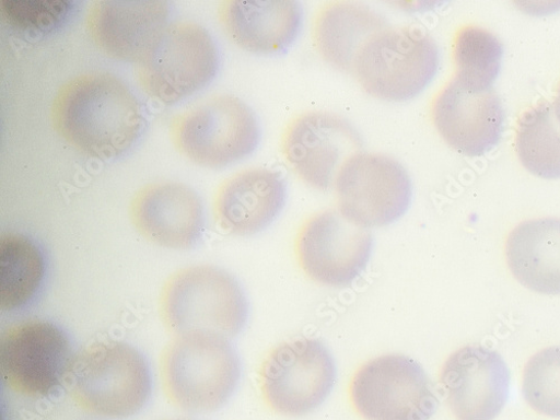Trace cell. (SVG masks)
I'll use <instances>...</instances> for the list:
<instances>
[{"label": "cell", "mask_w": 560, "mask_h": 420, "mask_svg": "<svg viewBox=\"0 0 560 420\" xmlns=\"http://www.w3.org/2000/svg\"><path fill=\"white\" fill-rule=\"evenodd\" d=\"M56 130L80 152L104 161L126 154L147 126L131 89L108 72L81 74L63 84L52 103Z\"/></svg>", "instance_id": "1"}, {"label": "cell", "mask_w": 560, "mask_h": 420, "mask_svg": "<svg viewBox=\"0 0 560 420\" xmlns=\"http://www.w3.org/2000/svg\"><path fill=\"white\" fill-rule=\"evenodd\" d=\"M166 329L175 337L194 332L236 338L246 328L249 302L235 276L201 265L172 275L160 299Z\"/></svg>", "instance_id": "2"}, {"label": "cell", "mask_w": 560, "mask_h": 420, "mask_svg": "<svg viewBox=\"0 0 560 420\" xmlns=\"http://www.w3.org/2000/svg\"><path fill=\"white\" fill-rule=\"evenodd\" d=\"M162 384L168 400L189 412L223 407L242 380V362L229 339L207 332L175 337L161 359Z\"/></svg>", "instance_id": "3"}, {"label": "cell", "mask_w": 560, "mask_h": 420, "mask_svg": "<svg viewBox=\"0 0 560 420\" xmlns=\"http://www.w3.org/2000/svg\"><path fill=\"white\" fill-rule=\"evenodd\" d=\"M66 385L79 407L109 418L136 415L152 393L147 359L119 341L93 343L74 355Z\"/></svg>", "instance_id": "4"}, {"label": "cell", "mask_w": 560, "mask_h": 420, "mask_svg": "<svg viewBox=\"0 0 560 420\" xmlns=\"http://www.w3.org/2000/svg\"><path fill=\"white\" fill-rule=\"evenodd\" d=\"M439 67L440 50L431 35L415 27L389 26L363 45L352 74L370 96L402 103L420 95Z\"/></svg>", "instance_id": "5"}, {"label": "cell", "mask_w": 560, "mask_h": 420, "mask_svg": "<svg viewBox=\"0 0 560 420\" xmlns=\"http://www.w3.org/2000/svg\"><path fill=\"white\" fill-rule=\"evenodd\" d=\"M219 66L211 33L195 22L178 21L167 25L151 52L136 65V77L148 96L171 106L207 86Z\"/></svg>", "instance_id": "6"}, {"label": "cell", "mask_w": 560, "mask_h": 420, "mask_svg": "<svg viewBox=\"0 0 560 420\" xmlns=\"http://www.w3.org/2000/svg\"><path fill=\"white\" fill-rule=\"evenodd\" d=\"M171 137L186 159L203 167L222 168L256 151L260 127L242 100L220 95L174 118Z\"/></svg>", "instance_id": "7"}, {"label": "cell", "mask_w": 560, "mask_h": 420, "mask_svg": "<svg viewBox=\"0 0 560 420\" xmlns=\"http://www.w3.org/2000/svg\"><path fill=\"white\" fill-rule=\"evenodd\" d=\"M335 357L318 339H298L276 347L260 371V389L277 413L302 417L322 406L335 389Z\"/></svg>", "instance_id": "8"}, {"label": "cell", "mask_w": 560, "mask_h": 420, "mask_svg": "<svg viewBox=\"0 0 560 420\" xmlns=\"http://www.w3.org/2000/svg\"><path fill=\"white\" fill-rule=\"evenodd\" d=\"M349 393L355 411L365 420H430L440 406L424 368L402 354L364 363Z\"/></svg>", "instance_id": "9"}, {"label": "cell", "mask_w": 560, "mask_h": 420, "mask_svg": "<svg viewBox=\"0 0 560 420\" xmlns=\"http://www.w3.org/2000/svg\"><path fill=\"white\" fill-rule=\"evenodd\" d=\"M339 211L369 229L387 226L402 218L412 199L406 168L384 154L359 153L341 168L337 180Z\"/></svg>", "instance_id": "10"}, {"label": "cell", "mask_w": 560, "mask_h": 420, "mask_svg": "<svg viewBox=\"0 0 560 420\" xmlns=\"http://www.w3.org/2000/svg\"><path fill=\"white\" fill-rule=\"evenodd\" d=\"M73 358L65 332L46 320L13 325L0 340L2 377L27 397L48 396L66 383Z\"/></svg>", "instance_id": "11"}, {"label": "cell", "mask_w": 560, "mask_h": 420, "mask_svg": "<svg viewBox=\"0 0 560 420\" xmlns=\"http://www.w3.org/2000/svg\"><path fill=\"white\" fill-rule=\"evenodd\" d=\"M369 229L326 210L313 215L302 226L296 255L304 272L315 283L334 289L351 285L365 270L372 254Z\"/></svg>", "instance_id": "12"}, {"label": "cell", "mask_w": 560, "mask_h": 420, "mask_svg": "<svg viewBox=\"0 0 560 420\" xmlns=\"http://www.w3.org/2000/svg\"><path fill=\"white\" fill-rule=\"evenodd\" d=\"M355 127L346 118L323 112L299 117L288 128L283 151L295 173L312 188L336 185L342 166L362 150Z\"/></svg>", "instance_id": "13"}, {"label": "cell", "mask_w": 560, "mask_h": 420, "mask_svg": "<svg viewBox=\"0 0 560 420\" xmlns=\"http://www.w3.org/2000/svg\"><path fill=\"white\" fill-rule=\"evenodd\" d=\"M510 370L499 352L464 347L444 363L440 382L446 402L457 420H494L510 390Z\"/></svg>", "instance_id": "14"}, {"label": "cell", "mask_w": 560, "mask_h": 420, "mask_svg": "<svg viewBox=\"0 0 560 420\" xmlns=\"http://www.w3.org/2000/svg\"><path fill=\"white\" fill-rule=\"evenodd\" d=\"M433 117L447 145L465 156L479 158L500 143L505 112L494 88L475 90L452 79L434 103Z\"/></svg>", "instance_id": "15"}, {"label": "cell", "mask_w": 560, "mask_h": 420, "mask_svg": "<svg viewBox=\"0 0 560 420\" xmlns=\"http://www.w3.org/2000/svg\"><path fill=\"white\" fill-rule=\"evenodd\" d=\"M165 0H97L88 11V31L113 59L138 65L167 27Z\"/></svg>", "instance_id": "16"}, {"label": "cell", "mask_w": 560, "mask_h": 420, "mask_svg": "<svg viewBox=\"0 0 560 420\" xmlns=\"http://www.w3.org/2000/svg\"><path fill=\"white\" fill-rule=\"evenodd\" d=\"M130 219L149 242L170 249H189L201 238L205 210L199 195L177 182L140 189L130 203Z\"/></svg>", "instance_id": "17"}, {"label": "cell", "mask_w": 560, "mask_h": 420, "mask_svg": "<svg viewBox=\"0 0 560 420\" xmlns=\"http://www.w3.org/2000/svg\"><path fill=\"white\" fill-rule=\"evenodd\" d=\"M288 184L277 172L250 168L225 179L215 195L213 212L220 228L249 237L267 229L282 213Z\"/></svg>", "instance_id": "18"}, {"label": "cell", "mask_w": 560, "mask_h": 420, "mask_svg": "<svg viewBox=\"0 0 560 420\" xmlns=\"http://www.w3.org/2000/svg\"><path fill=\"white\" fill-rule=\"evenodd\" d=\"M228 37L241 49L276 56L292 48L303 25V10L294 0H226L219 9Z\"/></svg>", "instance_id": "19"}, {"label": "cell", "mask_w": 560, "mask_h": 420, "mask_svg": "<svg viewBox=\"0 0 560 420\" xmlns=\"http://www.w3.org/2000/svg\"><path fill=\"white\" fill-rule=\"evenodd\" d=\"M510 271L532 292L560 295V219L525 221L510 232L505 244Z\"/></svg>", "instance_id": "20"}, {"label": "cell", "mask_w": 560, "mask_h": 420, "mask_svg": "<svg viewBox=\"0 0 560 420\" xmlns=\"http://www.w3.org/2000/svg\"><path fill=\"white\" fill-rule=\"evenodd\" d=\"M389 22L369 8L335 3L319 13L314 31L317 49L326 62L352 73L354 60L363 45Z\"/></svg>", "instance_id": "21"}, {"label": "cell", "mask_w": 560, "mask_h": 420, "mask_svg": "<svg viewBox=\"0 0 560 420\" xmlns=\"http://www.w3.org/2000/svg\"><path fill=\"white\" fill-rule=\"evenodd\" d=\"M44 259L37 246L18 233L0 240V305L12 311L24 306L37 292L44 276Z\"/></svg>", "instance_id": "22"}, {"label": "cell", "mask_w": 560, "mask_h": 420, "mask_svg": "<svg viewBox=\"0 0 560 420\" xmlns=\"http://www.w3.org/2000/svg\"><path fill=\"white\" fill-rule=\"evenodd\" d=\"M516 151L523 166L544 179H560V122L552 105L540 102L520 119Z\"/></svg>", "instance_id": "23"}, {"label": "cell", "mask_w": 560, "mask_h": 420, "mask_svg": "<svg viewBox=\"0 0 560 420\" xmlns=\"http://www.w3.org/2000/svg\"><path fill=\"white\" fill-rule=\"evenodd\" d=\"M453 58V79L475 90L490 89L501 71L503 45L489 31L466 26L455 36Z\"/></svg>", "instance_id": "24"}, {"label": "cell", "mask_w": 560, "mask_h": 420, "mask_svg": "<svg viewBox=\"0 0 560 420\" xmlns=\"http://www.w3.org/2000/svg\"><path fill=\"white\" fill-rule=\"evenodd\" d=\"M523 395L538 413L560 418V347L536 353L527 362L523 376Z\"/></svg>", "instance_id": "25"}, {"label": "cell", "mask_w": 560, "mask_h": 420, "mask_svg": "<svg viewBox=\"0 0 560 420\" xmlns=\"http://www.w3.org/2000/svg\"><path fill=\"white\" fill-rule=\"evenodd\" d=\"M71 0H2V15L14 28L46 33L62 25L73 9Z\"/></svg>", "instance_id": "26"}, {"label": "cell", "mask_w": 560, "mask_h": 420, "mask_svg": "<svg viewBox=\"0 0 560 420\" xmlns=\"http://www.w3.org/2000/svg\"><path fill=\"white\" fill-rule=\"evenodd\" d=\"M552 108H553V113H555L558 121L560 122V85L558 88L557 96H556L555 102L552 104Z\"/></svg>", "instance_id": "27"}, {"label": "cell", "mask_w": 560, "mask_h": 420, "mask_svg": "<svg viewBox=\"0 0 560 420\" xmlns=\"http://www.w3.org/2000/svg\"><path fill=\"white\" fill-rule=\"evenodd\" d=\"M168 420H194V419H189V418H177V419H168Z\"/></svg>", "instance_id": "28"}]
</instances>
